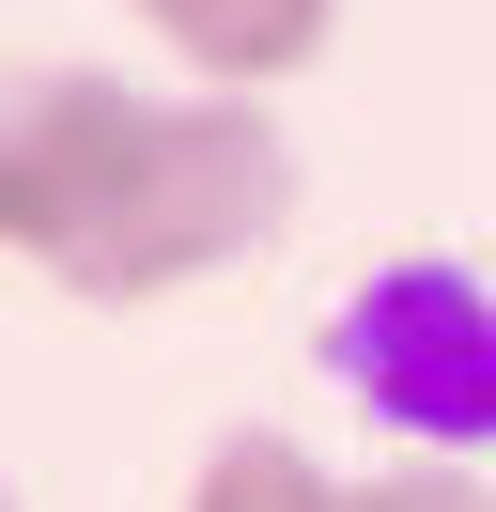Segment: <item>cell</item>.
Masks as SVG:
<instances>
[{"instance_id":"cell-1","label":"cell","mask_w":496,"mask_h":512,"mask_svg":"<svg viewBox=\"0 0 496 512\" xmlns=\"http://www.w3.org/2000/svg\"><path fill=\"white\" fill-rule=\"evenodd\" d=\"M295 233V140L264 94H140V78H31L0 125V264L78 311L202 295Z\"/></svg>"},{"instance_id":"cell-2","label":"cell","mask_w":496,"mask_h":512,"mask_svg":"<svg viewBox=\"0 0 496 512\" xmlns=\"http://www.w3.org/2000/svg\"><path fill=\"white\" fill-rule=\"evenodd\" d=\"M326 373L357 388L403 450L481 466V450H496V280H481V264H450V249H388L357 295H341Z\"/></svg>"},{"instance_id":"cell-3","label":"cell","mask_w":496,"mask_h":512,"mask_svg":"<svg viewBox=\"0 0 496 512\" xmlns=\"http://www.w3.org/2000/svg\"><path fill=\"white\" fill-rule=\"evenodd\" d=\"M140 32H171V63L202 94H279L341 47V0H124Z\"/></svg>"},{"instance_id":"cell-4","label":"cell","mask_w":496,"mask_h":512,"mask_svg":"<svg viewBox=\"0 0 496 512\" xmlns=\"http://www.w3.org/2000/svg\"><path fill=\"white\" fill-rule=\"evenodd\" d=\"M186 512H357V481L326 450H295V435H217L186 466Z\"/></svg>"},{"instance_id":"cell-5","label":"cell","mask_w":496,"mask_h":512,"mask_svg":"<svg viewBox=\"0 0 496 512\" xmlns=\"http://www.w3.org/2000/svg\"><path fill=\"white\" fill-rule=\"evenodd\" d=\"M357 512H496V481L450 466V450H388V466L357 481Z\"/></svg>"}]
</instances>
